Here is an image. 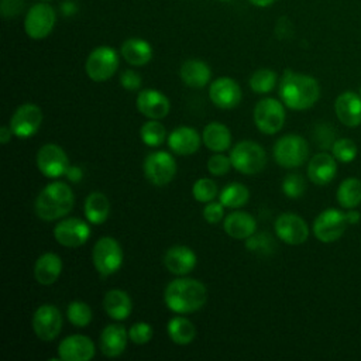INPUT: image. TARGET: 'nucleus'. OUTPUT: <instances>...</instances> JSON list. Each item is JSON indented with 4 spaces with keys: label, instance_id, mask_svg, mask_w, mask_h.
Segmentation results:
<instances>
[{
    "label": "nucleus",
    "instance_id": "obj_1",
    "mask_svg": "<svg viewBox=\"0 0 361 361\" xmlns=\"http://www.w3.org/2000/svg\"><path fill=\"white\" fill-rule=\"evenodd\" d=\"M207 299V289L203 282L195 278L179 276L171 281L164 290L166 307L178 314H188L202 309Z\"/></svg>",
    "mask_w": 361,
    "mask_h": 361
},
{
    "label": "nucleus",
    "instance_id": "obj_2",
    "mask_svg": "<svg viewBox=\"0 0 361 361\" xmlns=\"http://www.w3.org/2000/svg\"><path fill=\"white\" fill-rule=\"evenodd\" d=\"M279 97L292 110H307L319 100L320 86L310 75L285 71L279 85Z\"/></svg>",
    "mask_w": 361,
    "mask_h": 361
},
{
    "label": "nucleus",
    "instance_id": "obj_3",
    "mask_svg": "<svg viewBox=\"0 0 361 361\" xmlns=\"http://www.w3.org/2000/svg\"><path fill=\"white\" fill-rule=\"evenodd\" d=\"M75 204L72 188L65 182H51L38 193L34 209L37 216L45 221H54L65 217Z\"/></svg>",
    "mask_w": 361,
    "mask_h": 361
},
{
    "label": "nucleus",
    "instance_id": "obj_4",
    "mask_svg": "<svg viewBox=\"0 0 361 361\" xmlns=\"http://www.w3.org/2000/svg\"><path fill=\"white\" fill-rule=\"evenodd\" d=\"M231 165L240 173L254 175L261 172L267 165V152L255 141L244 140L237 142L230 152Z\"/></svg>",
    "mask_w": 361,
    "mask_h": 361
},
{
    "label": "nucleus",
    "instance_id": "obj_5",
    "mask_svg": "<svg viewBox=\"0 0 361 361\" xmlns=\"http://www.w3.org/2000/svg\"><path fill=\"white\" fill-rule=\"evenodd\" d=\"M274 159L282 168H298L309 157L307 141L298 134H286L274 145Z\"/></svg>",
    "mask_w": 361,
    "mask_h": 361
},
{
    "label": "nucleus",
    "instance_id": "obj_6",
    "mask_svg": "<svg viewBox=\"0 0 361 361\" xmlns=\"http://www.w3.org/2000/svg\"><path fill=\"white\" fill-rule=\"evenodd\" d=\"M92 261L102 276L116 274L123 265L121 245L117 240L109 235L99 238L92 250Z\"/></svg>",
    "mask_w": 361,
    "mask_h": 361
},
{
    "label": "nucleus",
    "instance_id": "obj_7",
    "mask_svg": "<svg viewBox=\"0 0 361 361\" xmlns=\"http://www.w3.org/2000/svg\"><path fill=\"white\" fill-rule=\"evenodd\" d=\"M118 54L114 48L102 45L94 48L86 58L85 71L93 82L109 80L118 68Z\"/></svg>",
    "mask_w": 361,
    "mask_h": 361
},
{
    "label": "nucleus",
    "instance_id": "obj_8",
    "mask_svg": "<svg viewBox=\"0 0 361 361\" xmlns=\"http://www.w3.org/2000/svg\"><path fill=\"white\" fill-rule=\"evenodd\" d=\"M254 123L255 127L267 135L276 134L285 124V107L276 99L265 97L259 100L254 107Z\"/></svg>",
    "mask_w": 361,
    "mask_h": 361
},
{
    "label": "nucleus",
    "instance_id": "obj_9",
    "mask_svg": "<svg viewBox=\"0 0 361 361\" xmlns=\"http://www.w3.org/2000/svg\"><path fill=\"white\" fill-rule=\"evenodd\" d=\"M142 171L149 183L155 186H165L176 175V161L166 151H154L145 157Z\"/></svg>",
    "mask_w": 361,
    "mask_h": 361
},
{
    "label": "nucleus",
    "instance_id": "obj_10",
    "mask_svg": "<svg viewBox=\"0 0 361 361\" xmlns=\"http://www.w3.org/2000/svg\"><path fill=\"white\" fill-rule=\"evenodd\" d=\"M350 226L348 214L338 209L323 210L313 221V234L322 243L338 240Z\"/></svg>",
    "mask_w": 361,
    "mask_h": 361
},
{
    "label": "nucleus",
    "instance_id": "obj_11",
    "mask_svg": "<svg viewBox=\"0 0 361 361\" xmlns=\"http://www.w3.org/2000/svg\"><path fill=\"white\" fill-rule=\"evenodd\" d=\"M56 21L55 10L45 1L31 6L24 18L25 34L32 39H42L51 34Z\"/></svg>",
    "mask_w": 361,
    "mask_h": 361
},
{
    "label": "nucleus",
    "instance_id": "obj_12",
    "mask_svg": "<svg viewBox=\"0 0 361 361\" xmlns=\"http://www.w3.org/2000/svg\"><path fill=\"white\" fill-rule=\"evenodd\" d=\"M62 314L51 303L41 305L32 314V330L41 341H54L62 330Z\"/></svg>",
    "mask_w": 361,
    "mask_h": 361
},
{
    "label": "nucleus",
    "instance_id": "obj_13",
    "mask_svg": "<svg viewBox=\"0 0 361 361\" xmlns=\"http://www.w3.org/2000/svg\"><path fill=\"white\" fill-rule=\"evenodd\" d=\"M89 221L78 217H66L54 227V238L63 247L76 248L83 245L90 237Z\"/></svg>",
    "mask_w": 361,
    "mask_h": 361
},
{
    "label": "nucleus",
    "instance_id": "obj_14",
    "mask_svg": "<svg viewBox=\"0 0 361 361\" xmlns=\"http://www.w3.org/2000/svg\"><path fill=\"white\" fill-rule=\"evenodd\" d=\"M37 166L39 172L51 179L59 178L66 173L69 159L66 152L58 144H44L37 152Z\"/></svg>",
    "mask_w": 361,
    "mask_h": 361
},
{
    "label": "nucleus",
    "instance_id": "obj_15",
    "mask_svg": "<svg viewBox=\"0 0 361 361\" xmlns=\"http://www.w3.org/2000/svg\"><path fill=\"white\" fill-rule=\"evenodd\" d=\"M42 110L34 103H24L16 109L10 118V128L18 138L32 137L41 127Z\"/></svg>",
    "mask_w": 361,
    "mask_h": 361
},
{
    "label": "nucleus",
    "instance_id": "obj_16",
    "mask_svg": "<svg viewBox=\"0 0 361 361\" xmlns=\"http://www.w3.org/2000/svg\"><path fill=\"white\" fill-rule=\"evenodd\" d=\"M274 230L278 238L289 245L303 244L309 237L307 223L295 213H282L274 223Z\"/></svg>",
    "mask_w": 361,
    "mask_h": 361
},
{
    "label": "nucleus",
    "instance_id": "obj_17",
    "mask_svg": "<svg viewBox=\"0 0 361 361\" xmlns=\"http://www.w3.org/2000/svg\"><path fill=\"white\" fill-rule=\"evenodd\" d=\"M241 96V87L233 78L221 76L210 83L209 97L212 103L219 109H234L240 104Z\"/></svg>",
    "mask_w": 361,
    "mask_h": 361
},
{
    "label": "nucleus",
    "instance_id": "obj_18",
    "mask_svg": "<svg viewBox=\"0 0 361 361\" xmlns=\"http://www.w3.org/2000/svg\"><path fill=\"white\" fill-rule=\"evenodd\" d=\"M94 354V343L85 334L68 336L58 345V357L62 361H89Z\"/></svg>",
    "mask_w": 361,
    "mask_h": 361
},
{
    "label": "nucleus",
    "instance_id": "obj_19",
    "mask_svg": "<svg viewBox=\"0 0 361 361\" xmlns=\"http://www.w3.org/2000/svg\"><path fill=\"white\" fill-rule=\"evenodd\" d=\"M138 111L149 120H161L171 110L169 99L157 89H144L137 96Z\"/></svg>",
    "mask_w": 361,
    "mask_h": 361
},
{
    "label": "nucleus",
    "instance_id": "obj_20",
    "mask_svg": "<svg viewBox=\"0 0 361 361\" xmlns=\"http://www.w3.org/2000/svg\"><path fill=\"white\" fill-rule=\"evenodd\" d=\"M197 258L192 248L188 245H173L166 250L164 255L165 268L178 276L188 275L196 267Z\"/></svg>",
    "mask_w": 361,
    "mask_h": 361
},
{
    "label": "nucleus",
    "instance_id": "obj_21",
    "mask_svg": "<svg viewBox=\"0 0 361 361\" xmlns=\"http://www.w3.org/2000/svg\"><path fill=\"white\" fill-rule=\"evenodd\" d=\"M128 331L121 324H107L99 338V347L103 355L107 358H116L120 357L128 341Z\"/></svg>",
    "mask_w": 361,
    "mask_h": 361
},
{
    "label": "nucleus",
    "instance_id": "obj_22",
    "mask_svg": "<svg viewBox=\"0 0 361 361\" xmlns=\"http://www.w3.org/2000/svg\"><path fill=\"white\" fill-rule=\"evenodd\" d=\"M202 135L192 127L180 126L171 131L168 135V147L176 155H192L195 154L202 144Z\"/></svg>",
    "mask_w": 361,
    "mask_h": 361
},
{
    "label": "nucleus",
    "instance_id": "obj_23",
    "mask_svg": "<svg viewBox=\"0 0 361 361\" xmlns=\"http://www.w3.org/2000/svg\"><path fill=\"white\" fill-rule=\"evenodd\" d=\"M337 118L347 127H357L361 123V96L354 92H343L334 102Z\"/></svg>",
    "mask_w": 361,
    "mask_h": 361
},
{
    "label": "nucleus",
    "instance_id": "obj_24",
    "mask_svg": "<svg viewBox=\"0 0 361 361\" xmlns=\"http://www.w3.org/2000/svg\"><path fill=\"white\" fill-rule=\"evenodd\" d=\"M337 172L336 158L327 152H319L310 158L307 165V178L316 185L330 183Z\"/></svg>",
    "mask_w": 361,
    "mask_h": 361
},
{
    "label": "nucleus",
    "instance_id": "obj_25",
    "mask_svg": "<svg viewBox=\"0 0 361 361\" xmlns=\"http://www.w3.org/2000/svg\"><path fill=\"white\" fill-rule=\"evenodd\" d=\"M62 272L61 257L55 252L41 254L34 264V278L39 285L49 286L55 283Z\"/></svg>",
    "mask_w": 361,
    "mask_h": 361
},
{
    "label": "nucleus",
    "instance_id": "obj_26",
    "mask_svg": "<svg viewBox=\"0 0 361 361\" xmlns=\"http://www.w3.org/2000/svg\"><path fill=\"white\" fill-rule=\"evenodd\" d=\"M224 231L235 240H247L257 231V220L247 212H231L223 221Z\"/></svg>",
    "mask_w": 361,
    "mask_h": 361
},
{
    "label": "nucleus",
    "instance_id": "obj_27",
    "mask_svg": "<svg viewBox=\"0 0 361 361\" xmlns=\"http://www.w3.org/2000/svg\"><path fill=\"white\" fill-rule=\"evenodd\" d=\"M103 307L110 319L121 322L131 314L133 302L126 290L110 289L103 298Z\"/></svg>",
    "mask_w": 361,
    "mask_h": 361
},
{
    "label": "nucleus",
    "instance_id": "obj_28",
    "mask_svg": "<svg viewBox=\"0 0 361 361\" xmlns=\"http://www.w3.org/2000/svg\"><path fill=\"white\" fill-rule=\"evenodd\" d=\"M179 76L186 86L200 89L210 82L212 71L210 66L200 59H188L182 63Z\"/></svg>",
    "mask_w": 361,
    "mask_h": 361
},
{
    "label": "nucleus",
    "instance_id": "obj_29",
    "mask_svg": "<svg viewBox=\"0 0 361 361\" xmlns=\"http://www.w3.org/2000/svg\"><path fill=\"white\" fill-rule=\"evenodd\" d=\"M120 54L133 66H144L152 59V47L142 38H128L121 44Z\"/></svg>",
    "mask_w": 361,
    "mask_h": 361
},
{
    "label": "nucleus",
    "instance_id": "obj_30",
    "mask_svg": "<svg viewBox=\"0 0 361 361\" xmlns=\"http://www.w3.org/2000/svg\"><path fill=\"white\" fill-rule=\"evenodd\" d=\"M202 140L207 149L213 152H223L231 145V133L226 124L212 121L203 128Z\"/></svg>",
    "mask_w": 361,
    "mask_h": 361
},
{
    "label": "nucleus",
    "instance_id": "obj_31",
    "mask_svg": "<svg viewBox=\"0 0 361 361\" xmlns=\"http://www.w3.org/2000/svg\"><path fill=\"white\" fill-rule=\"evenodd\" d=\"M85 217L90 224H102L110 214V202L102 192H92L85 199Z\"/></svg>",
    "mask_w": 361,
    "mask_h": 361
},
{
    "label": "nucleus",
    "instance_id": "obj_32",
    "mask_svg": "<svg viewBox=\"0 0 361 361\" xmlns=\"http://www.w3.org/2000/svg\"><path fill=\"white\" fill-rule=\"evenodd\" d=\"M166 331L169 338L179 345H186L192 343L196 336V329L193 323L183 316L172 317L166 324Z\"/></svg>",
    "mask_w": 361,
    "mask_h": 361
},
{
    "label": "nucleus",
    "instance_id": "obj_33",
    "mask_svg": "<svg viewBox=\"0 0 361 361\" xmlns=\"http://www.w3.org/2000/svg\"><path fill=\"white\" fill-rule=\"evenodd\" d=\"M337 202L344 209H354L361 203V180L357 178L344 179L337 189Z\"/></svg>",
    "mask_w": 361,
    "mask_h": 361
},
{
    "label": "nucleus",
    "instance_id": "obj_34",
    "mask_svg": "<svg viewBox=\"0 0 361 361\" xmlns=\"http://www.w3.org/2000/svg\"><path fill=\"white\" fill-rule=\"evenodd\" d=\"M250 199V190L243 183H228L224 186L219 195V200L224 207L238 209L243 207Z\"/></svg>",
    "mask_w": 361,
    "mask_h": 361
},
{
    "label": "nucleus",
    "instance_id": "obj_35",
    "mask_svg": "<svg viewBox=\"0 0 361 361\" xmlns=\"http://www.w3.org/2000/svg\"><path fill=\"white\" fill-rule=\"evenodd\" d=\"M276 73L271 69H267V68H261V69H257L251 78H250V87L254 93H259V94H264V93H268L271 92L275 85H276Z\"/></svg>",
    "mask_w": 361,
    "mask_h": 361
},
{
    "label": "nucleus",
    "instance_id": "obj_36",
    "mask_svg": "<svg viewBox=\"0 0 361 361\" xmlns=\"http://www.w3.org/2000/svg\"><path fill=\"white\" fill-rule=\"evenodd\" d=\"M66 317L75 327H86L92 322V309L83 300H73L68 305Z\"/></svg>",
    "mask_w": 361,
    "mask_h": 361
},
{
    "label": "nucleus",
    "instance_id": "obj_37",
    "mask_svg": "<svg viewBox=\"0 0 361 361\" xmlns=\"http://www.w3.org/2000/svg\"><path fill=\"white\" fill-rule=\"evenodd\" d=\"M140 137L145 145L158 147L165 141L166 130L164 124H161L158 120H149L142 124L140 130Z\"/></svg>",
    "mask_w": 361,
    "mask_h": 361
},
{
    "label": "nucleus",
    "instance_id": "obj_38",
    "mask_svg": "<svg viewBox=\"0 0 361 361\" xmlns=\"http://www.w3.org/2000/svg\"><path fill=\"white\" fill-rule=\"evenodd\" d=\"M245 247L248 251L255 252L258 255H269L276 248V244L271 234L265 231H259V233H254L251 237L245 240Z\"/></svg>",
    "mask_w": 361,
    "mask_h": 361
},
{
    "label": "nucleus",
    "instance_id": "obj_39",
    "mask_svg": "<svg viewBox=\"0 0 361 361\" xmlns=\"http://www.w3.org/2000/svg\"><path fill=\"white\" fill-rule=\"evenodd\" d=\"M217 192V185L210 178H200L192 186V195L200 203H209L214 200Z\"/></svg>",
    "mask_w": 361,
    "mask_h": 361
},
{
    "label": "nucleus",
    "instance_id": "obj_40",
    "mask_svg": "<svg viewBox=\"0 0 361 361\" xmlns=\"http://www.w3.org/2000/svg\"><path fill=\"white\" fill-rule=\"evenodd\" d=\"M333 157L340 162H351L357 155V145L353 140L340 138L331 145Z\"/></svg>",
    "mask_w": 361,
    "mask_h": 361
},
{
    "label": "nucleus",
    "instance_id": "obj_41",
    "mask_svg": "<svg viewBox=\"0 0 361 361\" xmlns=\"http://www.w3.org/2000/svg\"><path fill=\"white\" fill-rule=\"evenodd\" d=\"M306 190V182L299 173H289L282 182V192L292 199L300 197Z\"/></svg>",
    "mask_w": 361,
    "mask_h": 361
},
{
    "label": "nucleus",
    "instance_id": "obj_42",
    "mask_svg": "<svg viewBox=\"0 0 361 361\" xmlns=\"http://www.w3.org/2000/svg\"><path fill=\"white\" fill-rule=\"evenodd\" d=\"M152 334H154V330H152L151 324H148L145 322H137L128 330L130 341L134 344H138V345L147 344L152 338Z\"/></svg>",
    "mask_w": 361,
    "mask_h": 361
},
{
    "label": "nucleus",
    "instance_id": "obj_43",
    "mask_svg": "<svg viewBox=\"0 0 361 361\" xmlns=\"http://www.w3.org/2000/svg\"><path fill=\"white\" fill-rule=\"evenodd\" d=\"M233 168L230 157L223 155L221 152H217L212 155L207 161V171L214 176H223L228 173V171Z\"/></svg>",
    "mask_w": 361,
    "mask_h": 361
},
{
    "label": "nucleus",
    "instance_id": "obj_44",
    "mask_svg": "<svg viewBox=\"0 0 361 361\" xmlns=\"http://www.w3.org/2000/svg\"><path fill=\"white\" fill-rule=\"evenodd\" d=\"M224 217V206L219 202H209L206 203V206L203 207V219L209 223V224H217L219 221H221Z\"/></svg>",
    "mask_w": 361,
    "mask_h": 361
},
{
    "label": "nucleus",
    "instance_id": "obj_45",
    "mask_svg": "<svg viewBox=\"0 0 361 361\" xmlns=\"http://www.w3.org/2000/svg\"><path fill=\"white\" fill-rule=\"evenodd\" d=\"M141 83H142V79L140 73H137L133 69H126L120 73V85L128 92L138 90L141 87Z\"/></svg>",
    "mask_w": 361,
    "mask_h": 361
},
{
    "label": "nucleus",
    "instance_id": "obj_46",
    "mask_svg": "<svg viewBox=\"0 0 361 361\" xmlns=\"http://www.w3.org/2000/svg\"><path fill=\"white\" fill-rule=\"evenodd\" d=\"M65 176H66L71 182L76 183V182H80V180H82V178H83V171H82V168H79V166L69 165V168L66 169Z\"/></svg>",
    "mask_w": 361,
    "mask_h": 361
},
{
    "label": "nucleus",
    "instance_id": "obj_47",
    "mask_svg": "<svg viewBox=\"0 0 361 361\" xmlns=\"http://www.w3.org/2000/svg\"><path fill=\"white\" fill-rule=\"evenodd\" d=\"M13 135L14 134H13V130L10 128V126H3L0 128V142L1 144H7Z\"/></svg>",
    "mask_w": 361,
    "mask_h": 361
},
{
    "label": "nucleus",
    "instance_id": "obj_48",
    "mask_svg": "<svg viewBox=\"0 0 361 361\" xmlns=\"http://www.w3.org/2000/svg\"><path fill=\"white\" fill-rule=\"evenodd\" d=\"M251 4L257 6V7H268L271 6L275 0H248Z\"/></svg>",
    "mask_w": 361,
    "mask_h": 361
},
{
    "label": "nucleus",
    "instance_id": "obj_49",
    "mask_svg": "<svg viewBox=\"0 0 361 361\" xmlns=\"http://www.w3.org/2000/svg\"><path fill=\"white\" fill-rule=\"evenodd\" d=\"M348 220H350V224H355L358 223L360 220V213L358 212H348Z\"/></svg>",
    "mask_w": 361,
    "mask_h": 361
},
{
    "label": "nucleus",
    "instance_id": "obj_50",
    "mask_svg": "<svg viewBox=\"0 0 361 361\" xmlns=\"http://www.w3.org/2000/svg\"><path fill=\"white\" fill-rule=\"evenodd\" d=\"M39 1H45L47 3V1H51V0H39Z\"/></svg>",
    "mask_w": 361,
    "mask_h": 361
},
{
    "label": "nucleus",
    "instance_id": "obj_51",
    "mask_svg": "<svg viewBox=\"0 0 361 361\" xmlns=\"http://www.w3.org/2000/svg\"><path fill=\"white\" fill-rule=\"evenodd\" d=\"M220 1H228V0H220Z\"/></svg>",
    "mask_w": 361,
    "mask_h": 361
},
{
    "label": "nucleus",
    "instance_id": "obj_52",
    "mask_svg": "<svg viewBox=\"0 0 361 361\" xmlns=\"http://www.w3.org/2000/svg\"><path fill=\"white\" fill-rule=\"evenodd\" d=\"M360 94H361V89H360Z\"/></svg>",
    "mask_w": 361,
    "mask_h": 361
}]
</instances>
